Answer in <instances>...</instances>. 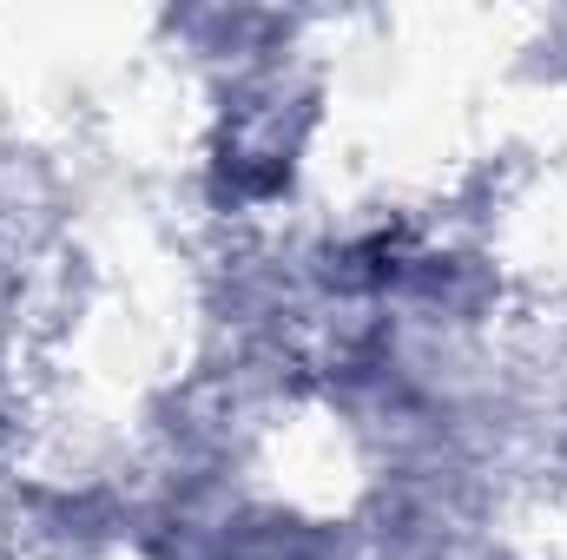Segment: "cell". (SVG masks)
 <instances>
[{
  "label": "cell",
  "instance_id": "3957f363",
  "mask_svg": "<svg viewBox=\"0 0 567 560\" xmlns=\"http://www.w3.org/2000/svg\"><path fill=\"white\" fill-rule=\"evenodd\" d=\"M231 560H370V535L350 501H323L290 481H271L245 508Z\"/></svg>",
  "mask_w": 567,
  "mask_h": 560
},
{
  "label": "cell",
  "instance_id": "277c9868",
  "mask_svg": "<svg viewBox=\"0 0 567 560\" xmlns=\"http://www.w3.org/2000/svg\"><path fill=\"white\" fill-rule=\"evenodd\" d=\"M535 495L561 501L567 515V330L555 336V356L542 376V409H535Z\"/></svg>",
  "mask_w": 567,
  "mask_h": 560
},
{
  "label": "cell",
  "instance_id": "6da1fadb",
  "mask_svg": "<svg viewBox=\"0 0 567 560\" xmlns=\"http://www.w3.org/2000/svg\"><path fill=\"white\" fill-rule=\"evenodd\" d=\"M323 13L297 7H165L145 27L152 60L192 100L185 205L205 238L278 231L317 205L337 133V46Z\"/></svg>",
  "mask_w": 567,
  "mask_h": 560
},
{
  "label": "cell",
  "instance_id": "7a4b0ae2",
  "mask_svg": "<svg viewBox=\"0 0 567 560\" xmlns=\"http://www.w3.org/2000/svg\"><path fill=\"white\" fill-rule=\"evenodd\" d=\"M86 271V185L53 139L0 126V462L33 435L40 363Z\"/></svg>",
  "mask_w": 567,
  "mask_h": 560
},
{
  "label": "cell",
  "instance_id": "5b68a950",
  "mask_svg": "<svg viewBox=\"0 0 567 560\" xmlns=\"http://www.w3.org/2000/svg\"><path fill=\"white\" fill-rule=\"evenodd\" d=\"M449 560H567V528L561 535H542V528H528V515H515V521H502L495 535L455 548Z\"/></svg>",
  "mask_w": 567,
  "mask_h": 560
}]
</instances>
